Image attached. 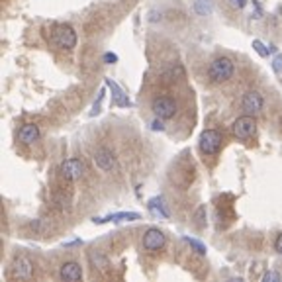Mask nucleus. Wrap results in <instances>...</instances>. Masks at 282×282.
I'll use <instances>...</instances> for the list:
<instances>
[{"mask_svg":"<svg viewBox=\"0 0 282 282\" xmlns=\"http://www.w3.org/2000/svg\"><path fill=\"white\" fill-rule=\"evenodd\" d=\"M235 67H233V61L230 57H216L212 63H210V69H208V75L214 82H225L230 80L231 75H233Z\"/></svg>","mask_w":282,"mask_h":282,"instance_id":"1","label":"nucleus"},{"mask_svg":"<svg viewBox=\"0 0 282 282\" xmlns=\"http://www.w3.org/2000/svg\"><path fill=\"white\" fill-rule=\"evenodd\" d=\"M221 133L218 129H206L200 135V151L204 155H216L221 147Z\"/></svg>","mask_w":282,"mask_h":282,"instance_id":"2","label":"nucleus"},{"mask_svg":"<svg viewBox=\"0 0 282 282\" xmlns=\"http://www.w3.org/2000/svg\"><path fill=\"white\" fill-rule=\"evenodd\" d=\"M53 41L59 45V47H65V49H73L77 45V34L71 26H55L53 27Z\"/></svg>","mask_w":282,"mask_h":282,"instance_id":"3","label":"nucleus"},{"mask_svg":"<svg viewBox=\"0 0 282 282\" xmlns=\"http://www.w3.org/2000/svg\"><path fill=\"white\" fill-rule=\"evenodd\" d=\"M255 120L251 118L249 114L241 116V118H237L235 122H233V133H235V137L237 139H251L253 135H255Z\"/></svg>","mask_w":282,"mask_h":282,"instance_id":"4","label":"nucleus"},{"mask_svg":"<svg viewBox=\"0 0 282 282\" xmlns=\"http://www.w3.org/2000/svg\"><path fill=\"white\" fill-rule=\"evenodd\" d=\"M151 110H153V114L157 118L168 120V118H173V116L177 114V102L173 98H168V96H159L151 104Z\"/></svg>","mask_w":282,"mask_h":282,"instance_id":"5","label":"nucleus"},{"mask_svg":"<svg viewBox=\"0 0 282 282\" xmlns=\"http://www.w3.org/2000/svg\"><path fill=\"white\" fill-rule=\"evenodd\" d=\"M94 163L102 168V171H106V173H112V171L118 168V159H116V155L112 153L108 147L96 149V153H94Z\"/></svg>","mask_w":282,"mask_h":282,"instance_id":"6","label":"nucleus"},{"mask_svg":"<svg viewBox=\"0 0 282 282\" xmlns=\"http://www.w3.org/2000/svg\"><path fill=\"white\" fill-rule=\"evenodd\" d=\"M84 173H87V168L80 159H67L61 165V175L69 180H78Z\"/></svg>","mask_w":282,"mask_h":282,"instance_id":"7","label":"nucleus"},{"mask_svg":"<svg viewBox=\"0 0 282 282\" xmlns=\"http://www.w3.org/2000/svg\"><path fill=\"white\" fill-rule=\"evenodd\" d=\"M263 94L261 92H257V90H249L247 94L243 96V100H241V106H243V110L247 114H259L261 110H263Z\"/></svg>","mask_w":282,"mask_h":282,"instance_id":"8","label":"nucleus"},{"mask_svg":"<svg viewBox=\"0 0 282 282\" xmlns=\"http://www.w3.org/2000/svg\"><path fill=\"white\" fill-rule=\"evenodd\" d=\"M165 233L161 230H157V228H151V230L145 231V235H143V247L147 249V251H159L163 245H165Z\"/></svg>","mask_w":282,"mask_h":282,"instance_id":"9","label":"nucleus"},{"mask_svg":"<svg viewBox=\"0 0 282 282\" xmlns=\"http://www.w3.org/2000/svg\"><path fill=\"white\" fill-rule=\"evenodd\" d=\"M14 276L16 278H30L34 272V263L27 257H18L14 261Z\"/></svg>","mask_w":282,"mask_h":282,"instance_id":"10","label":"nucleus"},{"mask_svg":"<svg viewBox=\"0 0 282 282\" xmlns=\"http://www.w3.org/2000/svg\"><path fill=\"white\" fill-rule=\"evenodd\" d=\"M59 276H61L63 280H80V278H82V269H80L78 263L69 261V263H63V265H61Z\"/></svg>","mask_w":282,"mask_h":282,"instance_id":"11","label":"nucleus"},{"mask_svg":"<svg viewBox=\"0 0 282 282\" xmlns=\"http://www.w3.org/2000/svg\"><path fill=\"white\" fill-rule=\"evenodd\" d=\"M18 139L26 145H32L39 139V128L36 124H24L22 128L18 129Z\"/></svg>","mask_w":282,"mask_h":282,"instance_id":"12","label":"nucleus"},{"mask_svg":"<svg viewBox=\"0 0 282 282\" xmlns=\"http://www.w3.org/2000/svg\"><path fill=\"white\" fill-rule=\"evenodd\" d=\"M133 221V219H139V214L135 212H120V214H112L108 218H98L94 219V223H104V221Z\"/></svg>","mask_w":282,"mask_h":282,"instance_id":"13","label":"nucleus"},{"mask_svg":"<svg viewBox=\"0 0 282 282\" xmlns=\"http://www.w3.org/2000/svg\"><path fill=\"white\" fill-rule=\"evenodd\" d=\"M106 84L114 90V100H116V104H118V106H128L129 100L126 98V96H124V90L120 89L114 80H110V78H108V80H106Z\"/></svg>","mask_w":282,"mask_h":282,"instance_id":"14","label":"nucleus"},{"mask_svg":"<svg viewBox=\"0 0 282 282\" xmlns=\"http://www.w3.org/2000/svg\"><path fill=\"white\" fill-rule=\"evenodd\" d=\"M149 210L153 212L155 216H161V218H168V212L165 204H163V200L161 198H153L151 202H149Z\"/></svg>","mask_w":282,"mask_h":282,"instance_id":"15","label":"nucleus"},{"mask_svg":"<svg viewBox=\"0 0 282 282\" xmlns=\"http://www.w3.org/2000/svg\"><path fill=\"white\" fill-rule=\"evenodd\" d=\"M89 261L92 263V267H106V259H104V255L100 251H90Z\"/></svg>","mask_w":282,"mask_h":282,"instance_id":"16","label":"nucleus"},{"mask_svg":"<svg viewBox=\"0 0 282 282\" xmlns=\"http://www.w3.org/2000/svg\"><path fill=\"white\" fill-rule=\"evenodd\" d=\"M184 241L190 245V247H194V251H196L198 255H206V251H208V249H206V245L200 243L198 239H192V237H184Z\"/></svg>","mask_w":282,"mask_h":282,"instance_id":"17","label":"nucleus"},{"mask_svg":"<svg viewBox=\"0 0 282 282\" xmlns=\"http://www.w3.org/2000/svg\"><path fill=\"white\" fill-rule=\"evenodd\" d=\"M194 219H196V225H198V228H204L206 225V206H200V208L196 210Z\"/></svg>","mask_w":282,"mask_h":282,"instance_id":"18","label":"nucleus"},{"mask_svg":"<svg viewBox=\"0 0 282 282\" xmlns=\"http://www.w3.org/2000/svg\"><path fill=\"white\" fill-rule=\"evenodd\" d=\"M253 47H255V51L259 53V55H263V57H265V55H269V49H265V45H263L259 39L253 41Z\"/></svg>","mask_w":282,"mask_h":282,"instance_id":"19","label":"nucleus"},{"mask_svg":"<svg viewBox=\"0 0 282 282\" xmlns=\"http://www.w3.org/2000/svg\"><path fill=\"white\" fill-rule=\"evenodd\" d=\"M263 280H265V282H280V274L270 270V272H267V274L263 276Z\"/></svg>","mask_w":282,"mask_h":282,"instance_id":"20","label":"nucleus"},{"mask_svg":"<svg viewBox=\"0 0 282 282\" xmlns=\"http://www.w3.org/2000/svg\"><path fill=\"white\" fill-rule=\"evenodd\" d=\"M272 69H274V73H280L282 71V55H276V57H274V61H272Z\"/></svg>","mask_w":282,"mask_h":282,"instance_id":"21","label":"nucleus"},{"mask_svg":"<svg viewBox=\"0 0 282 282\" xmlns=\"http://www.w3.org/2000/svg\"><path fill=\"white\" fill-rule=\"evenodd\" d=\"M151 129H153V131H163V129H165V126H163L159 120H155L153 124H151Z\"/></svg>","mask_w":282,"mask_h":282,"instance_id":"22","label":"nucleus"},{"mask_svg":"<svg viewBox=\"0 0 282 282\" xmlns=\"http://www.w3.org/2000/svg\"><path fill=\"white\" fill-rule=\"evenodd\" d=\"M231 6H235V8H243L245 4H247V0H230Z\"/></svg>","mask_w":282,"mask_h":282,"instance_id":"23","label":"nucleus"},{"mask_svg":"<svg viewBox=\"0 0 282 282\" xmlns=\"http://www.w3.org/2000/svg\"><path fill=\"white\" fill-rule=\"evenodd\" d=\"M274 249H276V251H278V253L282 255V233L278 235V237H276V241H274Z\"/></svg>","mask_w":282,"mask_h":282,"instance_id":"24","label":"nucleus"},{"mask_svg":"<svg viewBox=\"0 0 282 282\" xmlns=\"http://www.w3.org/2000/svg\"><path fill=\"white\" fill-rule=\"evenodd\" d=\"M116 59H118V57H116L114 53H106V55H104V61H108V63H110V61H112V63H114Z\"/></svg>","mask_w":282,"mask_h":282,"instance_id":"25","label":"nucleus"}]
</instances>
